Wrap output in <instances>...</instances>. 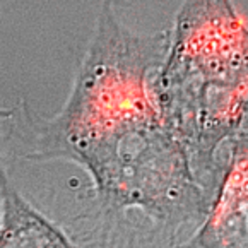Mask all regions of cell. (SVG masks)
I'll return each mask as SVG.
<instances>
[{"label": "cell", "mask_w": 248, "mask_h": 248, "mask_svg": "<svg viewBox=\"0 0 248 248\" xmlns=\"http://www.w3.org/2000/svg\"><path fill=\"white\" fill-rule=\"evenodd\" d=\"M0 248H72L53 224L33 209L7 178H2Z\"/></svg>", "instance_id": "cell-4"}, {"label": "cell", "mask_w": 248, "mask_h": 248, "mask_svg": "<svg viewBox=\"0 0 248 248\" xmlns=\"http://www.w3.org/2000/svg\"><path fill=\"white\" fill-rule=\"evenodd\" d=\"M183 248H248V139H238L205 223Z\"/></svg>", "instance_id": "cell-3"}, {"label": "cell", "mask_w": 248, "mask_h": 248, "mask_svg": "<svg viewBox=\"0 0 248 248\" xmlns=\"http://www.w3.org/2000/svg\"><path fill=\"white\" fill-rule=\"evenodd\" d=\"M163 117L197 163L248 111V28L224 0L186 2L156 82Z\"/></svg>", "instance_id": "cell-2"}, {"label": "cell", "mask_w": 248, "mask_h": 248, "mask_svg": "<svg viewBox=\"0 0 248 248\" xmlns=\"http://www.w3.org/2000/svg\"><path fill=\"white\" fill-rule=\"evenodd\" d=\"M168 48L163 34H134L103 4L69 101L48 125V153L84 164L106 197L163 221L204 207L188 156L157 99Z\"/></svg>", "instance_id": "cell-1"}]
</instances>
